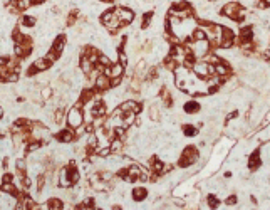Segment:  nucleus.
Instances as JSON below:
<instances>
[{"label":"nucleus","mask_w":270,"mask_h":210,"mask_svg":"<svg viewBox=\"0 0 270 210\" xmlns=\"http://www.w3.org/2000/svg\"><path fill=\"white\" fill-rule=\"evenodd\" d=\"M67 121L71 126H74V128H77V126H81L82 124V114H81V111L77 108L74 109H71L69 111V116H67Z\"/></svg>","instance_id":"nucleus-1"},{"label":"nucleus","mask_w":270,"mask_h":210,"mask_svg":"<svg viewBox=\"0 0 270 210\" xmlns=\"http://www.w3.org/2000/svg\"><path fill=\"white\" fill-rule=\"evenodd\" d=\"M116 15L119 17L121 24H129V22H133V17H134L133 10H129V8H118Z\"/></svg>","instance_id":"nucleus-2"},{"label":"nucleus","mask_w":270,"mask_h":210,"mask_svg":"<svg viewBox=\"0 0 270 210\" xmlns=\"http://www.w3.org/2000/svg\"><path fill=\"white\" fill-rule=\"evenodd\" d=\"M206 51H208V42L205 41V39H203V41H196V44L193 46V52H195L198 57H201Z\"/></svg>","instance_id":"nucleus-3"},{"label":"nucleus","mask_w":270,"mask_h":210,"mask_svg":"<svg viewBox=\"0 0 270 210\" xmlns=\"http://www.w3.org/2000/svg\"><path fill=\"white\" fill-rule=\"evenodd\" d=\"M106 74H108L109 77H119V76L122 74V64L121 62H119V64H114L111 69L106 71Z\"/></svg>","instance_id":"nucleus-4"},{"label":"nucleus","mask_w":270,"mask_h":210,"mask_svg":"<svg viewBox=\"0 0 270 210\" xmlns=\"http://www.w3.org/2000/svg\"><path fill=\"white\" fill-rule=\"evenodd\" d=\"M215 72H216V76H227L230 72V69H228V66H227L225 62L218 61L215 64Z\"/></svg>","instance_id":"nucleus-5"},{"label":"nucleus","mask_w":270,"mask_h":210,"mask_svg":"<svg viewBox=\"0 0 270 210\" xmlns=\"http://www.w3.org/2000/svg\"><path fill=\"white\" fill-rule=\"evenodd\" d=\"M108 82H109V76L102 74V76H99V77L96 79V86H97L99 89H104V88H108Z\"/></svg>","instance_id":"nucleus-6"},{"label":"nucleus","mask_w":270,"mask_h":210,"mask_svg":"<svg viewBox=\"0 0 270 210\" xmlns=\"http://www.w3.org/2000/svg\"><path fill=\"white\" fill-rule=\"evenodd\" d=\"M257 138H258L260 141H269L270 140V126H263V129L257 135Z\"/></svg>","instance_id":"nucleus-7"},{"label":"nucleus","mask_w":270,"mask_h":210,"mask_svg":"<svg viewBox=\"0 0 270 210\" xmlns=\"http://www.w3.org/2000/svg\"><path fill=\"white\" fill-rule=\"evenodd\" d=\"M146 190L144 188H134L133 190V197H134V200H138V202H141V200H144L146 198Z\"/></svg>","instance_id":"nucleus-8"},{"label":"nucleus","mask_w":270,"mask_h":210,"mask_svg":"<svg viewBox=\"0 0 270 210\" xmlns=\"http://www.w3.org/2000/svg\"><path fill=\"white\" fill-rule=\"evenodd\" d=\"M52 62L49 61V59H39V61H35V64H34V67L35 69H41V71H44V69H47L49 66H50Z\"/></svg>","instance_id":"nucleus-9"},{"label":"nucleus","mask_w":270,"mask_h":210,"mask_svg":"<svg viewBox=\"0 0 270 210\" xmlns=\"http://www.w3.org/2000/svg\"><path fill=\"white\" fill-rule=\"evenodd\" d=\"M185 111H186V113H196V111H200V104L195 103V101L186 103V104H185Z\"/></svg>","instance_id":"nucleus-10"},{"label":"nucleus","mask_w":270,"mask_h":210,"mask_svg":"<svg viewBox=\"0 0 270 210\" xmlns=\"http://www.w3.org/2000/svg\"><path fill=\"white\" fill-rule=\"evenodd\" d=\"M109 148H111V151H119L122 148V138H118L113 143H109Z\"/></svg>","instance_id":"nucleus-11"},{"label":"nucleus","mask_w":270,"mask_h":210,"mask_svg":"<svg viewBox=\"0 0 270 210\" xmlns=\"http://www.w3.org/2000/svg\"><path fill=\"white\" fill-rule=\"evenodd\" d=\"M2 192H7V193L14 192V185H12L10 182H3L2 183Z\"/></svg>","instance_id":"nucleus-12"},{"label":"nucleus","mask_w":270,"mask_h":210,"mask_svg":"<svg viewBox=\"0 0 270 210\" xmlns=\"http://www.w3.org/2000/svg\"><path fill=\"white\" fill-rule=\"evenodd\" d=\"M193 37H195V41H203V39H205V30H201V29H196Z\"/></svg>","instance_id":"nucleus-13"},{"label":"nucleus","mask_w":270,"mask_h":210,"mask_svg":"<svg viewBox=\"0 0 270 210\" xmlns=\"http://www.w3.org/2000/svg\"><path fill=\"white\" fill-rule=\"evenodd\" d=\"M50 94H52V89H50V88H44V89H42V93H41L42 99H49V98H50Z\"/></svg>","instance_id":"nucleus-14"},{"label":"nucleus","mask_w":270,"mask_h":210,"mask_svg":"<svg viewBox=\"0 0 270 210\" xmlns=\"http://www.w3.org/2000/svg\"><path fill=\"white\" fill-rule=\"evenodd\" d=\"M61 140L64 143H69V141H72V133H67V131H64L61 135Z\"/></svg>","instance_id":"nucleus-15"},{"label":"nucleus","mask_w":270,"mask_h":210,"mask_svg":"<svg viewBox=\"0 0 270 210\" xmlns=\"http://www.w3.org/2000/svg\"><path fill=\"white\" fill-rule=\"evenodd\" d=\"M218 203H220V202H218V198H215L213 195H210V197H208V205L211 207V209L218 207Z\"/></svg>","instance_id":"nucleus-16"},{"label":"nucleus","mask_w":270,"mask_h":210,"mask_svg":"<svg viewBox=\"0 0 270 210\" xmlns=\"http://www.w3.org/2000/svg\"><path fill=\"white\" fill-rule=\"evenodd\" d=\"M258 165H260V160L257 158V156H252V160H250V168H258Z\"/></svg>","instance_id":"nucleus-17"},{"label":"nucleus","mask_w":270,"mask_h":210,"mask_svg":"<svg viewBox=\"0 0 270 210\" xmlns=\"http://www.w3.org/2000/svg\"><path fill=\"white\" fill-rule=\"evenodd\" d=\"M113 17H114V14H113V12H106V14L102 15V22H104V24L108 25V24H109V20H111Z\"/></svg>","instance_id":"nucleus-18"},{"label":"nucleus","mask_w":270,"mask_h":210,"mask_svg":"<svg viewBox=\"0 0 270 210\" xmlns=\"http://www.w3.org/2000/svg\"><path fill=\"white\" fill-rule=\"evenodd\" d=\"M149 116H151V119H158V118H159V114H158V108H155V106H153V108L149 109Z\"/></svg>","instance_id":"nucleus-19"},{"label":"nucleus","mask_w":270,"mask_h":210,"mask_svg":"<svg viewBox=\"0 0 270 210\" xmlns=\"http://www.w3.org/2000/svg\"><path fill=\"white\" fill-rule=\"evenodd\" d=\"M49 205H50V209H62L61 200H50V202H49Z\"/></svg>","instance_id":"nucleus-20"},{"label":"nucleus","mask_w":270,"mask_h":210,"mask_svg":"<svg viewBox=\"0 0 270 210\" xmlns=\"http://www.w3.org/2000/svg\"><path fill=\"white\" fill-rule=\"evenodd\" d=\"M196 133V129L193 128V126H186V128H185V135L186 136H193Z\"/></svg>","instance_id":"nucleus-21"},{"label":"nucleus","mask_w":270,"mask_h":210,"mask_svg":"<svg viewBox=\"0 0 270 210\" xmlns=\"http://www.w3.org/2000/svg\"><path fill=\"white\" fill-rule=\"evenodd\" d=\"M118 57H119V62H121L122 66H124V64L128 62V55L124 54V52H119V55H118Z\"/></svg>","instance_id":"nucleus-22"},{"label":"nucleus","mask_w":270,"mask_h":210,"mask_svg":"<svg viewBox=\"0 0 270 210\" xmlns=\"http://www.w3.org/2000/svg\"><path fill=\"white\" fill-rule=\"evenodd\" d=\"M30 5V0H19V7L20 8H27Z\"/></svg>","instance_id":"nucleus-23"},{"label":"nucleus","mask_w":270,"mask_h":210,"mask_svg":"<svg viewBox=\"0 0 270 210\" xmlns=\"http://www.w3.org/2000/svg\"><path fill=\"white\" fill-rule=\"evenodd\" d=\"M24 24H25V25H34L35 20L32 19V17H25V19H24Z\"/></svg>","instance_id":"nucleus-24"},{"label":"nucleus","mask_w":270,"mask_h":210,"mask_svg":"<svg viewBox=\"0 0 270 210\" xmlns=\"http://www.w3.org/2000/svg\"><path fill=\"white\" fill-rule=\"evenodd\" d=\"M39 148H41V145H39V143H32V145L29 146V151H35V150H39Z\"/></svg>","instance_id":"nucleus-25"},{"label":"nucleus","mask_w":270,"mask_h":210,"mask_svg":"<svg viewBox=\"0 0 270 210\" xmlns=\"http://www.w3.org/2000/svg\"><path fill=\"white\" fill-rule=\"evenodd\" d=\"M102 178L101 180H104V182H109V180H111V173H108V171H106V173H102Z\"/></svg>","instance_id":"nucleus-26"},{"label":"nucleus","mask_w":270,"mask_h":210,"mask_svg":"<svg viewBox=\"0 0 270 210\" xmlns=\"http://www.w3.org/2000/svg\"><path fill=\"white\" fill-rule=\"evenodd\" d=\"M17 79H19V76H17V74H10V76L7 77L8 82H14V81H17Z\"/></svg>","instance_id":"nucleus-27"},{"label":"nucleus","mask_w":270,"mask_h":210,"mask_svg":"<svg viewBox=\"0 0 270 210\" xmlns=\"http://www.w3.org/2000/svg\"><path fill=\"white\" fill-rule=\"evenodd\" d=\"M242 2H243V5H247V7H250V5L257 4V0H242Z\"/></svg>","instance_id":"nucleus-28"},{"label":"nucleus","mask_w":270,"mask_h":210,"mask_svg":"<svg viewBox=\"0 0 270 210\" xmlns=\"http://www.w3.org/2000/svg\"><path fill=\"white\" fill-rule=\"evenodd\" d=\"M17 166H19L20 170H24L25 168V162H24V160H19V162H17Z\"/></svg>","instance_id":"nucleus-29"},{"label":"nucleus","mask_w":270,"mask_h":210,"mask_svg":"<svg viewBox=\"0 0 270 210\" xmlns=\"http://www.w3.org/2000/svg\"><path fill=\"white\" fill-rule=\"evenodd\" d=\"M269 121H270V111L267 113V114H265V119H263V124H262V126H267V123H269Z\"/></svg>","instance_id":"nucleus-30"},{"label":"nucleus","mask_w":270,"mask_h":210,"mask_svg":"<svg viewBox=\"0 0 270 210\" xmlns=\"http://www.w3.org/2000/svg\"><path fill=\"white\" fill-rule=\"evenodd\" d=\"M99 61H101L102 64H108V62H109V59L106 57V55H101V57H99Z\"/></svg>","instance_id":"nucleus-31"},{"label":"nucleus","mask_w":270,"mask_h":210,"mask_svg":"<svg viewBox=\"0 0 270 210\" xmlns=\"http://www.w3.org/2000/svg\"><path fill=\"white\" fill-rule=\"evenodd\" d=\"M10 180H12V176H10V175H5V176H3V182H10Z\"/></svg>","instance_id":"nucleus-32"}]
</instances>
